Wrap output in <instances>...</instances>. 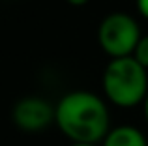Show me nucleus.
<instances>
[{"mask_svg": "<svg viewBox=\"0 0 148 146\" xmlns=\"http://www.w3.org/2000/svg\"><path fill=\"white\" fill-rule=\"evenodd\" d=\"M54 122L71 143H96L111 131V118L105 101L86 90L62 96L54 107Z\"/></svg>", "mask_w": 148, "mask_h": 146, "instance_id": "nucleus-1", "label": "nucleus"}, {"mask_svg": "<svg viewBox=\"0 0 148 146\" xmlns=\"http://www.w3.org/2000/svg\"><path fill=\"white\" fill-rule=\"evenodd\" d=\"M103 92L116 107L131 109L145 101L148 94V73L133 56L111 58L103 71Z\"/></svg>", "mask_w": 148, "mask_h": 146, "instance_id": "nucleus-2", "label": "nucleus"}, {"mask_svg": "<svg viewBox=\"0 0 148 146\" xmlns=\"http://www.w3.org/2000/svg\"><path fill=\"white\" fill-rule=\"evenodd\" d=\"M141 40V28L139 23L130 13L114 11L101 21L98 30L99 47L107 53L111 58H122L131 56Z\"/></svg>", "mask_w": 148, "mask_h": 146, "instance_id": "nucleus-3", "label": "nucleus"}, {"mask_svg": "<svg viewBox=\"0 0 148 146\" xmlns=\"http://www.w3.org/2000/svg\"><path fill=\"white\" fill-rule=\"evenodd\" d=\"M13 122L23 131L38 133L54 122V107L36 96L23 98L13 107Z\"/></svg>", "mask_w": 148, "mask_h": 146, "instance_id": "nucleus-4", "label": "nucleus"}, {"mask_svg": "<svg viewBox=\"0 0 148 146\" xmlns=\"http://www.w3.org/2000/svg\"><path fill=\"white\" fill-rule=\"evenodd\" d=\"M101 146H148V139L133 126H118L101 141Z\"/></svg>", "mask_w": 148, "mask_h": 146, "instance_id": "nucleus-5", "label": "nucleus"}, {"mask_svg": "<svg viewBox=\"0 0 148 146\" xmlns=\"http://www.w3.org/2000/svg\"><path fill=\"white\" fill-rule=\"evenodd\" d=\"M131 56H133L141 66H145L148 70V34L146 36H141V40H139V43H137V47H135V51H133Z\"/></svg>", "mask_w": 148, "mask_h": 146, "instance_id": "nucleus-6", "label": "nucleus"}, {"mask_svg": "<svg viewBox=\"0 0 148 146\" xmlns=\"http://www.w3.org/2000/svg\"><path fill=\"white\" fill-rule=\"evenodd\" d=\"M137 10L145 19H148V0H137Z\"/></svg>", "mask_w": 148, "mask_h": 146, "instance_id": "nucleus-7", "label": "nucleus"}, {"mask_svg": "<svg viewBox=\"0 0 148 146\" xmlns=\"http://www.w3.org/2000/svg\"><path fill=\"white\" fill-rule=\"evenodd\" d=\"M68 4H71V6H84V4H88V0H66Z\"/></svg>", "mask_w": 148, "mask_h": 146, "instance_id": "nucleus-8", "label": "nucleus"}, {"mask_svg": "<svg viewBox=\"0 0 148 146\" xmlns=\"http://www.w3.org/2000/svg\"><path fill=\"white\" fill-rule=\"evenodd\" d=\"M143 105H145V118H146V122H148V94H146L145 101H143Z\"/></svg>", "mask_w": 148, "mask_h": 146, "instance_id": "nucleus-9", "label": "nucleus"}, {"mask_svg": "<svg viewBox=\"0 0 148 146\" xmlns=\"http://www.w3.org/2000/svg\"><path fill=\"white\" fill-rule=\"evenodd\" d=\"M71 146H98L96 143H71Z\"/></svg>", "mask_w": 148, "mask_h": 146, "instance_id": "nucleus-10", "label": "nucleus"}]
</instances>
